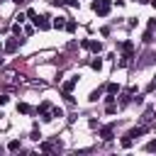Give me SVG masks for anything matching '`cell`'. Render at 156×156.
<instances>
[{
	"label": "cell",
	"mask_w": 156,
	"mask_h": 156,
	"mask_svg": "<svg viewBox=\"0 0 156 156\" xmlns=\"http://www.w3.org/2000/svg\"><path fill=\"white\" fill-rule=\"evenodd\" d=\"M110 7H112V0H95L93 2V12L100 15V17H105L110 12Z\"/></svg>",
	"instance_id": "obj_1"
},
{
	"label": "cell",
	"mask_w": 156,
	"mask_h": 156,
	"mask_svg": "<svg viewBox=\"0 0 156 156\" xmlns=\"http://www.w3.org/2000/svg\"><path fill=\"white\" fill-rule=\"evenodd\" d=\"M22 41H24V39H20V37H12V39H7V41H5V46H2V49H5L7 54H15V51L20 49V44H22Z\"/></svg>",
	"instance_id": "obj_2"
},
{
	"label": "cell",
	"mask_w": 156,
	"mask_h": 156,
	"mask_svg": "<svg viewBox=\"0 0 156 156\" xmlns=\"http://www.w3.org/2000/svg\"><path fill=\"white\" fill-rule=\"evenodd\" d=\"M80 46L88 49V51H93V54H100V51H102V44H100V41H93V39H83Z\"/></svg>",
	"instance_id": "obj_3"
},
{
	"label": "cell",
	"mask_w": 156,
	"mask_h": 156,
	"mask_svg": "<svg viewBox=\"0 0 156 156\" xmlns=\"http://www.w3.org/2000/svg\"><path fill=\"white\" fill-rule=\"evenodd\" d=\"M39 115H41L44 122H51V119H54V117H51V102H49V100H44V102L39 105Z\"/></svg>",
	"instance_id": "obj_4"
},
{
	"label": "cell",
	"mask_w": 156,
	"mask_h": 156,
	"mask_svg": "<svg viewBox=\"0 0 156 156\" xmlns=\"http://www.w3.org/2000/svg\"><path fill=\"white\" fill-rule=\"evenodd\" d=\"M100 136H102L105 141H112V139H115V127H112V124H105V127L100 129Z\"/></svg>",
	"instance_id": "obj_5"
},
{
	"label": "cell",
	"mask_w": 156,
	"mask_h": 156,
	"mask_svg": "<svg viewBox=\"0 0 156 156\" xmlns=\"http://www.w3.org/2000/svg\"><path fill=\"white\" fill-rule=\"evenodd\" d=\"M34 24H37L39 29H51V22H49V17H37V20H34Z\"/></svg>",
	"instance_id": "obj_6"
},
{
	"label": "cell",
	"mask_w": 156,
	"mask_h": 156,
	"mask_svg": "<svg viewBox=\"0 0 156 156\" xmlns=\"http://www.w3.org/2000/svg\"><path fill=\"white\" fill-rule=\"evenodd\" d=\"M76 83H78V78H71V80H66V83H63V88H61V90H63V93H71V90L76 88Z\"/></svg>",
	"instance_id": "obj_7"
},
{
	"label": "cell",
	"mask_w": 156,
	"mask_h": 156,
	"mask_svg": "<svg viewBox=\"0 0 156 156\" xmlns=\"http://www.w3.org/2000/svg\"><path fill=\"white\" fill-rule=\"evenodd\" d=\"M51 27H54V29H63V27H66V20H63V17H56V20L51 22Z\"/></svg>",
	"instance_id": "obj_8"
},
{
	"label": "cell",
	"mask_w": 156,
	"mask_h": 156,
	"mask_svg": "<svg viewBox=\"0 0 156 156\" xmlns=\"http://www.w3.org/2000/svg\"><path fill=\"white\" fill-rule=\"evenodd\" d=\"M105 90H107L110 95H117V93H119V85H117V83H107V85H105Z\"/></svg>",
	"instance_id": "obj_9"
},
{
	"label": "cell",
	"mask_w": 156,
	"mask_h": 156,
	"mask_svg": "<svg viewBox=\"0 0 156 156\" xmlns=\"http://www.w3.org/2000/svg\"><path fill=\"white\" fill-rule=\"evenodd\" d=\"M102 90H105V88H98V90H93L88 100H90V102H95V100H100V98H102Z\"/></svg>",
	"instance_id": "obj_10"
},
{
	"label": "cell",
	"mask_w": 156,
	"mask_h": 156,
	"mask_svg": "<svg viewBox=\"0 0 156 156\" xmlns=\"http://www.w3.org/2000/svg\"><path fill=\"white\" fill-rule=\"evenodd\" d=\"M144 132H146V127H134V129H129V136L134 139V136H141Z\"/></svg>",
	"instance_id": "obj_11"
},
{
	"label": "cell",
	"mask_w": 156,
	"mask_h": 156,
	"mask_svg": "<svg viewBox=\"0 0 156 156\" xmlns=\"http://www.w3.org/2000/svg\"><path fill=\"white\" fill-rule=\"evenodd\" d=\"M17 112H22V115H29V112H32V107H29L27 102H20V105H17Z\"/></svg>",
	"instance_id": "obj_12"
},
{
	"label": "cell",
	"mask_w": 156,
	"mask_h": 156,
	"mask_svg": "<svg viewBox=\"0 0 156 156\" xmlns=\"http://www.w3.org/2000/svg\"><path fill=\"white\" fill-rule=\"evenodd\" d=\"M7 149H10V151H20V149H22V144H20V139H12V141L7 144Z\"/></svg>",
	"instance_id": "obj_13"
},
{
	"label": "cell",
	"mask_w": 156,
	"mask_h": 156,
	"mask_svg": "<svg viewBox=\"0 0 156 156\" xmlns=\"http://www.w3.org/2000/svg\"><path fill=\"white\" fill-rule=\"evenodd\" d=\"M90 66H93L95 71H100V68H102V58H93V61H90Z\"/></svg>",
	"instance_id": "obj_14"
},
{
	"label": "cell",
	"mask_w": 156,
	"mask_h": 156,
	"mask_svg": "<svg viewBox=\"0 0 156 156\" xmlns=\"http://www.w3.org/2000/svg\"><path fill=\"white\" fill-rule=\"evenodd\" d=\"M105 112H107V115H115V112H117V105H115V102H107Z\"/></svg>",
	"instance_id": "obj_15"
},
{
	"label": "cell",
	"mask_w": 156,
	"mask_h": 156,
	"mask_svg": "<svg viewBox=\"0 0 156 156\" xmlns=\"http://www.w3.org/2000/svg\"><path fill=\"white\" fill-rule=\"evenodd\" d=\"M132 144H134V139H132V136H129V134H127V136H124V139H122V146H124V149H129V146H132Z\"/></svg>",
	"instance_id": "obj_16"
},
{
	"label": "cell",
	"mask_w": 156,
	"mask_h": 156,
	"mask_svg": "<svg viewBox=\"0 0 156 156\" xmlns=\"http://www.w3.org/2000/svg\"><path fill=\"white\" fill-rule=\"evenodd\" d=\"M51 117H63V110L61 107H51Z\"/></svg>",
	"instance_id": "obj_17"
},
{
	"label": "cell",
	"mask_w": 156,
	"mask_h": 156,
	"mask_svg": "<svg viewBox=\"0 0 156 156\" xmlns=\"http://www.w3.org/2000/svg\"><path fill=\"white\" fill-rule=\"evenodd\" d=\"M63 29H68V32H76V22H73V20H68V22H66V27H63Z\"/></svg>",
	"instance_id": "obj_18"
},
{
	"label": "cell",
	"mask_w": 156,
	"mask_h": 156,
	"mask_svg": "<svg viewBox=\"0 0 156 156\" xmlns=\"http://www.w3.org/2000/svg\"><path fill=\"white\" fill-rule=\"evenodd\" d=\"M12 34H15V37H20V34H22V27H20V22H17V24H12Z\"/></svg>",
	"instance_id": "obj_19"
},
{
	"label": "cell",
	"mask_w": 156,
	"mask_h": 156,
	"mask_svg": "<svg viewBox=\"0 0 156 156\" xmlns=\"http://www.w3.org/2000/svg\"><path fill=\"white\" fill-rule=\"evenodd\" d=\"M144 41H146V44H149V41H154V32H151V29L144 34Z\"/></svg>",
	"instance_id": "obj_20"
},
{
	"label": "cell",
	"mask_w": 156,
	"mask_h": 156,
	"mask_svg": "<svg viewBox=\"0 0 156 156\" xmlns=\"http://www.w3.org/2000/svg\"><path fill=\"white\" fill-rule=\"evenodd\" d=\"M146 151H151V154H154V151H156V139H154V141H149V144H146Z\"/></svg>",
	"instance_id": "obj_21"
},
{
	"label": "cell",
	"mask_w": 156,
	"mask_h": 156,
	"mask_svg": "<svg viewBox=\"0 0 156 156\" xmlns=\"http://www.w3.org/2000/svg\"><path fill=\"white\" fill-rule=\"evenodd\" d=\"M27 17L34 22V20H37V10H27Z\"/></svg>",
	"instance_id": "obj_22"
},
{
	"label": "cell",
	"mask_w": 156,
	"mask_h": 156,
	"mask_svg": "<svg viewBox=\"0 0 156 156\" xmlns=\"http://www.w3.org/2000/svg\"><path fill=\"white\" fill-rule=\"evenodd\" d=\"M39 149H41V151H54V146H51V144H41Z\"/></svg>",
	"instance_id": "obj_23"
},
{
	"label": "cell",
	"mask_w": 156,
	"mask_h": 156,
	"mask_svg": "<svg viewBox=\"0 0 156 156\" xmlns=\"http://www.w3.org/2000/svg\"><path fill=\"white\" fill-rule=\"evenodd\" d=\"M63 2H68L71 7H78V5H80V0H63Z\"/></svg>",
	"instance_id": "obj_24"
},
{
	"label": "cell",
	"mask_w": 156,
	"mask_h": 156,
	"mask_svg": "<svg viewBox=\"0 0 156 156\" xmlns=\"http://www.w3.org/2000/svg\"><path fill=\"white\" fill-rule=\"evenodd\" d=\"M7 100H10L7 95H0V105H7Z\"/></svg>",
	"instance_id": "obj_25"
},
{
	"label": "cell",
	"mask_w": 156,
	"mask_h": 156,
	"mask_svg": "<svg viewBox=\"0 0 156 156\" xmlns=\"http://www.w3.org/2000/svg\"><path fill=\"white\" fill-rule=\"evenodd\" d=\"M156 88V76H154V80H151V85H149V90H154Z\"/></svg>",
	"instance_id": "obj_26"
},
{
	"label": "cell",
	"mask_w": 156,
	"mask_h": 156,
	"mask_svg": "<svg viewBox=\"0 0 156 156\" xmlns=\"http://www.w3.org/2000/svg\"><path fill=\"white\" fill-rule=\"evenodd\" d=\"M12 2H15V5H22V2H24V0H12Z\"/></svg>",
	"instance_id": "obj_27"
},
{
	"label": "cell",
	"mask_w": 156,
	"mask_h": 156,
	"mask_svg": "<svg viewBox=\"0 0 156 156\" xmlns=\"http://www.w3.org/2000/svg\"><path fill=\"white\" fill-rule=\"evenodd\" d=\"M149 2H151V7H156V0H149Z\"/></svg>",
	"instance_id": "obj_28"
},
{
	"label": "cell",
	"mask_w": 156,
	"mask_h": 156,
	"mask_svg": "<svg viewBox=\"0 0 156 156\" xmlns=\"http://www.w3.org/2000/svg\"><path fill=\"white\" fill-rule=\"evenodd\" d=\"M0 51H2V44H0Z\"/></svg>",
	"instance_id": "obj_29"
},
{
	"label": "cell",
	"mask_w": 156,
	"mask_h": 156,
	"mask_svg": "<svg viewBox=\"0 0 156 156\" xmlns=\"http://www.w3.org/2000/svg\"><path fill=\"white\" fill-rule=\"evenodd\" d=\"M0 63H2V58H0Z\"/></svg>",
	"instance_id": "obj_30"
}]
</instances>
